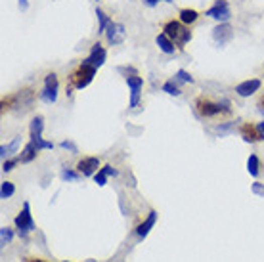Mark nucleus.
Masks as SVG:
<instances>
[{"instance_id":"f257e3e1","label":"nucleus","mask_w":264,"mask_h":262,"mask_svg":"<svg viewBox=\"0 0 264 262\" xmlns=\"http://www.w3.org/2000/svg\"><path fill=\"white\" fill-rule=\"evenodd\" d=\"M163 33H165L174 44H178V46H184V44H188L189 40H191V31H189L188 25H184L180 20L165 23Z\"/></svg>"},{"instance_id":"f03ea898","label":"nucleus","mask_w":264,"mask_h":262,"mask_svg":"<svg viewBox=\"0 0 264 262\" xmlns=\"http://www.w3.org/2000/svg\"><path fill=\"white\" fill-rule=\"evenodd\" d=\"M96 71L98 69L92 67V65H88L85 61H81V65L73 71V75H71V82H73V86L79 88V90H83L86 88L96 77Z\"/></svg>"},{"instance_id":"7ed1b4c3","label":"nucleus","mask_w":264,"mask_h":262,"mask_svg":"<svg viewBox=\"0 0 264 262\" xmlns=\"http://www.w3.org/2000/svg\"><path fill=\"white\" fill-rule=\"evenodd\" d=\"M197 106V111L201 113L203 117H218L222 113H230V106L228 104H220V102H211L207 98H199L195 102Z\"/></svg>"},{"instance_id":"20e7f679","label":"nucleus","mask_w":264,"mask_h":262,"mask_svg":"<svg viewBox=\"0 0 264 262\" xmlns=\"http://www.w3.org/2000/svg\"><path fill=\"white\" fill-rule=\"evenodd\" d=\"M14 224H16L18 233L23 237V239L27 237L29 232H33V230H35V222H33V214H31V205H29V201L23 203V211L16 216Z\"/></svg>"},{"instance_id":"39448f33","label":"nucleus","mask_w":264,"mask_h":262,"mask_svg":"<svg viewBox=\"0 0 264 262\" xmlns=\"http://www.w3.org/2000/svg\"><path fill=\"white\" fill-rule=\"evenodd\" d=\"M57 90H59V80L56 73H48L44 78V88L40 92V100L46 104H56L57 102Z\"/></svg>"},{"instance_id":"423d86ee","label":"nucleus","mask_w":264,"mask_h":262,"mask_svg":"<svg viewBox=\"0 0 264 262\" xmlns=\"http://www.w3.org/2000/svg\"><path fill=\"white\" fill-rule=\"evenodd\" d=\"M205 16L217 20L218 23H228L230 18H232V10L228 6V0H215V4L205 12Z\"/></svg>"},{"instance_id":"0eeeda50","label":"nucleus","mask_w":264,"mask_h":262,"mask_svg":"<svg viewBox=\"0 0 264 262\" xmlns=\"http://www.w3.org/2000/svg\"><path fill=\"white\" fill-rule=\"evenodd\" d=\"M126 84H128V90H130V100H128V107L134 109L138 107L142 100V90H144V78L138 77V75H130L126 77Z\"/></svg>"},{"instance_id":"6e6552de","label":"nucleus","mask_w":264,"mask_h":262,"mask_svg":"<svg viewBox=\"0 0 264 262\" xmlns=\"http://www.w3.org/2000/svg\"><path fill=\"white\" fill-rule=\"evenodd\" d=\"M105 39H107L109 44H113V46L124 42V39H126V29H124L123 23L111 21V23H109V27L105 29Z\"/></svg>"},{"instance_id":"1a4fd4ad","label":"nucleus","mask_w":264,"mask_h":262,"mask_svg":"<svg viewBox=\"0 0 264 262\" xmlns=\"http://www.w3.org/2000/svg\"><path fill=\"white\" fill-rule=\"evenodd\" d=\"M232 39H234V27L230 23H218L217 27L213 29V40L217 42L218 46H224Z\"/></svg>"},{"instance_id":"9d476101","label":"nucleus","mask_w":264,"mask_h":262,"mask_svg":"<svg viewBox=\"0 0 264 262\" xmlns=\"http://www.w3.org/2000/svg\"><path fill=\"white\" fill-rule=\"evenodd\" d=\"M105 56H107V54H105V48L100 44V42H96L94 46L90 48V54H88L83 61L88 63V65H92V67L100 69L105 63Z\"/></svg>"},{"instance_id":"9b49d317","label":"nucleus","mask_w":264,"mask_h":262,"mask_svg":"<svg viewBox=\"0 0 264 262\" xmlns=\"http://www.w3.org/2000/svg\"><path fill=\"white\" fill-rule=\"evenodd\" d=\"M260 86H262V80H260V78H247V80L239 82L236 86V94L241 98H249L253 96L255 92H258Z\"/></svg>"},{"instance_id":"f8f14e48","label":"nucleus","mask_w":264,"mask_h":262,"mask_svg":"<svg viewBox=\"0 0 264 262\" xmlns=\"http://www.w3.org/2000/svg\"><path fill=\"white\" fill-rule=\"evenodd\" d=\"M77 170L83 176H94L98 170H100V159L98 157H83L77 165Z\"/></svg>"},{"instance_id":"ddd939ff","label":"nucleus","mask_w":264,"mask_h":262,"mask_svg":"<svg viewBox=\"0 0 264 262\" xmlns=\"http://www.w3.org/2000/svg\"><path fill=\"white\" fill-rule=\"evenodd\" d=\"M155 222H157V213H155V211H151V213L148 214V218H146V220H144V222L136 228V235H138L140 239H144V237L151 232V228L155 226Z\"/></svg>"},{"instance_id":"4468645a","label":"nucleus","mask_w":264,"mask_h":262,"mask_svg":"<svg viewBox=\"0 0 264 262\" xmlns=\"http://www.w3.org/2000/svg\"><path fill=\"white\" fill-rule=\"evenodd\" d=\"M33 104V92L31 90H21L18 96H14V106L21 107V111H27Z\"/></svg>"},{"instance_id":"2eb2a0df","label":"nucleus","mask_w":264,"mask_h":262,"mask_svg":"<svg viewBox=\"0 0 264 262\" xmlns=\"http://www.w3.org/2000/svg\"><path fill=\"white\" fill-rule=\"evenodd\" d=\"M155 42H157V46H159V50L163 52V54H169V56H172L174 52H176V46H174V42L165 35V33H159L157 35V39H155Z\"/></svg>"},{"instance_id":"dca6fc26","label":"nucleus","mask_w":264,"mask_h":262,"mask_svg":"<svg viewBox=\"0 0 264 262\" xmlns=\"http://www.w3.org/2000/svg\"><path fill=\"white\" fill-rule=\"evenodd\" d=\"M241 138L245 140V142H249V144H255L256 140H260V136H258V130H256V126H253V125H243L241 126Z\"/></svg>"},{"instance_id":"f3484780","label":"nucleus","mask_w":264,"mask_h":262,"mask_svg":"<svg viewBox=\"0 0 264 262\" xmlns=\"http://www.w3.org/2000/svg\"><path fill=\"white\" fill-rule=\"evenodd\" d=\"M38 155V149L37 146L33 144V142H29L27 146L23 147V151H21V155H19V163H31L35 157Z\"/></svg>"},{"instance_id":"a211bd4d","label":"nucleus","mask_w":264,"mask_h":262,"mask_svg":"<svg viewBox=\"0 0 264 262\" xmlns=\"http://www.w3.org/2000/svg\"><path fill=\"white\" fill-rule=\"evenodd\" d=\"M178 18L184 25H191V23H195V21H197L199 14L193 10V8H182L180 14H178Z\"/></svg>"},{"instance_id":"6ab92c4d","label":"nucleus","mask_w":264,"mask_h":262,"mask_svg":"<svg viewBox=\"0 0 264 262\" xmlns=\"http://www.w3.org/2000/svg\"><path fill=\"white\" fill-rule=\"evenodd\" d=\"M19 144H21V136H16L12 142H10L8 146H0V155H2V159H10L12 153L18 151Z\"/></svg>"},{"instance_id":"aec40b11","label":"nucleus","mask_w":264,"mask_h":262,"mask_svg":"<svg viewBox=\"0 0 264 262\" xmlns=\"http://www.w3.org/2000/svg\"><path fill=\"white\" fill-rule=\"evenodd\" d=\"M42 130H44V117L37 115L33 121H31V126H29V132H31V138L35 136H42Z\"/></svg>"},{"instance_id":"412c9836","label":"nucleus","mask_w":264,"mask_h":262,"mask_svg":"<svg viewBox=\"0 0 264 262\" xmlns=\"http://www.w3.org/2000/svg\"><path fill=\"white\" fill-rule=\"evenodd\" d=\"M96 16H98V33H105V29L109 27V23L113 20L102 8H96Z\"/></svg>"},{"instance_id":"4be33fe9","label":"nucleus","mask_w":264,"mask_h":262,"mask_svg":"<svg viewBox=\"0 0 264 262\" xmlns=\"http://www.w3.org/2000/svg\"><path fill=\"white\" fill-rule=\"evenodd\" d=\"M172 80H174V82H176V84L180 86V84H186V82H189V84H191V82H193V77L189 75L186 69H178V71L174 73Z\"/></svg>"},{"instance_id":"5701e85b","label":"nucleus","mask_w":264,"mask_h":262,"mask_svg":"<svg viewBox=\"0 0 264 262\" xmlns=\"http://www.w3.org/2000/svg\"><path fill=\"white\" fill-rule=\"evenodd\" d=\"M258 170H260V163H258V157L255 153H251L249 159H247V172L251 176H258Z\"/></svg>"},{"instance_id":"b1692460","label":"nucleus","mask_w":264,"mask_h":262,"mask_svg":"<svg viewBox=\"0 0 264 262\" xmlns=\"http://www.w3.org/2000/svg\"><path fill=\"white\" fill-rule=\"evenodd\" d=\"M161 90H163V92H167L169 96H180V94H182L180 86L176 84V82H174V80H172V78H170V80H167V82L161 86Z\"/></svg>"},{"instance_id":"393cba45","label":"nucleus","mask_w":264,"mask_h":262,"mask_svg":"<svg viewBox=\"0 0 264 262\" xmlns=\"http://www.w3.org/2000/svg\"><path fill=\"white\" fill-rule=\"evenodd\" d=\"M14 194H16V186L12 184V182H2V186H0V197L2 199H10Z\"/></svg>"},{"instance_id":"a878e982","label":"nucleus","mask_w":264,"mask_h":262,"mask_svg":"<svg viewBox=\"0 0 264 262\" xmlns=\"http://www.w3.org/2000/svg\"><path fill=\"white\" fill-rule=\"evenodd\" d=\"M81 172H79V170H71V168H63V170H61V180H63V182H77V180H81Z\"/></svg>"},{"instance_id":"bb28decb","label":"nucleus","mask_w":264,"mask_h":262,"mask_svg":"<svg viewBox=\"0 0 264 262\" xmlns=\"http://www.w3.org/2000/svg\"><path fill=\"white\" fill-rule=\"evenodd\" d=\"M31 142L37 146L38 151H42V149H52L54 147V144L52 142H48V140H44L42 136H35V138H31Z\"/></svg>"},{"instance_id":"cd10ccee","label":"nucleus","mask_w":264,"mask_h":262,"mask_svg":"<svg viewBox=\"0 0 264 262\" xmlns=\"http://www.w3.org/2000/svg\"><path fill=\"white\" fill-rule=\"evenodd\" d=\"M12 239H14V230H10L6 226L0 228V243H2V245H10Z\"/></svg>"},{"instance_id":"c85d7f7f","label":"nucleus","mask_w":264,"mask_h":262,"mask_svg":"<svg viewBox=\"0 0 264 262\" xmlns=\"http://www.w3.org/2000/svg\"><path fill=\"white\" fill-rule=\"evenodd\" d=\"M19 163V157L18 159H4V163H2V170L4 172H10V170H14V166Z\"/></svg>"},{"instance_id":"c756f323","label":"nucleus","mask_w":264,"mask_h":262,"mask_svg":"<svg viewBox=\"0 0 264 262\" xmlns=\"http://www.w3.org/2000/svg\"><path fill=\"white\" fill-rule=\"evenodd\" d=\"M94 180L98 186H105V182H107V172H105L104 168H100V170L94 174Z\"/></svg>"},{"instance_id":"7c9ffc66","label":"nucleus","mask_w":264,"mask_h":262,"mask_svg":"<svg viewBox=\"0 0 264 262\" xmlns=\"http://www.w3.org/2000/svg\"><path fill=\"white\" fill-rule=\"evenodd\" d=\"M59 146L63 147V149H69V151H71V153H79V147H77L75 144H73V142H71V140H63V142H61V144H59Z\"/></svg>"},{"instance_id":"2f4dec72","label":"nucleus","mask_w":264,"mask_h":262,"mask_svg":"<svg viewBox=\"0 0 264 262\" xmlns=\"http://www.w3.org/2000/svg\"><path fill=\"white\" fill-rule=\"evenodd\" d=\"M251 192L255 195H260V197H264V184L262 182H255V184L251 186Z\"/></svg>"},{"instance_id":"473e14b6","label":"nucleus","mask_w":264,"mask_h":262,"mask_svg":"<svg viewBox=\"0 0 264 262\" xmlns=\"http://www.w3.org/2000/svg\"><path fill=\"white\" fill-rule=\"evenodd\" d=\"M159 2H161V0H144V4H146V6H150V8H155V6L159 4ZM165 2H169V4H172L174 0H165Z\"/></svg>"},{"instance_id":"72a5a7b5","label":"nucleus","mask_w":264,"mask_h":262,"mask_svg":"<svg viewBox=\"0 0 264 262\" xmlns=\"http://www.w3.org/2000/svg\"><path fill=\"white\" fill-rule=\"evenodd\" d=\"M256 130H258V136H260V140L264 142V121H260V123L256 125Z\"/></svg>"},{"instance_id":"f704fd0d","label":"nucleus","mask_w":264,"mask_h":262,"mask_svg":"<svg viewBox=\"0 0 264 262\" xmlns=\"http://www.w3.org/2000/svg\"><path fill=\"white\" fill-rule=\"evenodd\" d=\"M104 170L107 172V176H117V170H115V168H113L111 165H105V166H104Z\"/></svg>"},{"instance_id":"c9c22d12","label":"nucleus","mask_w":264,"mask_h":262,"mask_svg":"<svg viewBox=\"0 0 264 262\" xmlns=\"http://www.w3.org/2000/svg\"><path fill=\"white\" fill-rule=\"evenodd\" d=\"M19 10L21 12L29 10V0H19Z\"/></svg>"},{"instance_id":"e433bc0d","label":"nucleus","mask_w":264,"mask_h":262,"mask_svg":"<svg viewBox=\"0 0 264 262\" xmlns=\"http://www.w3.org/2000/svg\"><path fill=\"white\" fill-rule=\"evenodd\" d=\"M23 262H46V260H42V258H25Z\"/></svg>"},{"instance_id":"4c0bfd02","label":"nucleus","mask_w":264,"mask_h":262,"mask_svg":"<svg viewBox=\"0 0 264 262\" xmlns=\"http://www.w3.org/2000/svg\"><path fill=\"white\" fill-rule=\"evenodd\" d=\"M258 111H260V113L264 115V107H258Z\"/></svg>"},{"instance_id":"58836bf2","label":"nucleus","mask_w":264,"mask_h":262,"mask_svg":"<svg viewBox=\"0 0 264 262\" xmlns=\"http://www.w3.org/2000/svg\"><path fill=\"white\" fill-rule=\"evenodd\" d=\"M260 107H264V98L260 100Z\"/></svg>"},{"instance_id":"ea45409f","label":"nucleus","mask_w":264,"mask_h":262,"mask_svg":"<svg viewBox=\"0 0 264 262\" xmlns=\"http://www.w3.org/2000/svg\"><path fill=\"white\" fill-rule=\"evenodd\" d=\"M61 262H69V260H61Z\"/></svg>"},{"instance_id":"a19ab883","label":"nucleus","mask_w":264,"mask_h":262,"mask_svg":"<svg viewBox=\"0 0 264 262\" xmlns=\"http://www.w3.org/2000/svg\"><path fill=\"white\" fill-rule=\"evenodd\" d=\"M96 2H100V0H96Z\"/></svg>"}]
</instances>
